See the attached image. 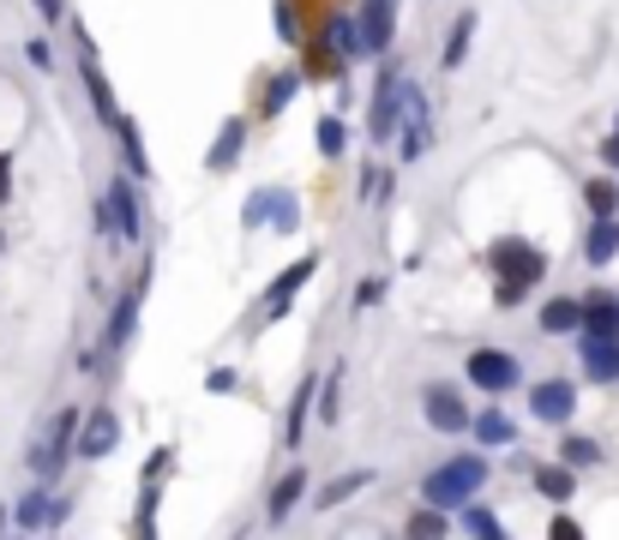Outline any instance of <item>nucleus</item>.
<instances>
[{"mask_svg":"<svg viewBox=\"0 0 619 540\" xmlns=\"http://www.w3.org/2000/svg\"><path fill=\"white\" fill-rule=\"evenodd\" d=\"M481 487H488V463H481V457H457V463L433 468V475L421 480V499L433 504V511H464V504H476Z\"/></svg>","mask_w":619,"mask_h":540,"instance_id":"1","label":"nucleus"},{"mask_svg":"<svg viewBox=\"0 0 619 540\" xmlns=\"http://www.w3.org/2000/svg\"><path fill=\"white\" fill-rule=\"evenodd\" d=\"M493 265H500V300H517L529 283H542L547 258L535 253V246H523V241H500L493 246Z\"/></svg>","mask_w":619,"mask_h":540,"instance_id":"2","label":"nucleus"},{"mask_svg":"<svg viewBox=\"0 0 619 540\" xmlns=\"http://www.w3.org/2000/svg\"><path fill=\"white\" fill-rule=\"evenodd\" d=\"M73 433H78V409H61L37 438H30V468H37V480H54V475H61L66 450H73Z\"/></svg>","mask_w":619,"mask_h":540,"instance_id":"3","label":"nucleus"},{"mask_svg":"<svg viewBox=\"0 0 619 540\" xmlns=\"http://www.w3.org/2000/svg\"><path fill=\"white\" fill-rule=\"evenodd\" d=\"M241 222L247 229H301V205H295V193L289 187H258L253 198L241 205Z\"/></svg>","mask_w":619,"mask_h":540,"instance_id":"4","label":"nucleus"},{"mask_svg":"<svg viewBox=\"0 0 619 540\" xmlns=\"http://www.w3.org/2000/svg\"><path fill=\"white\" fill-rule=\"evenodd\" d=\"M115 438H121L115 409H91V414H85V426L73 433V445H78V463H103L109 450H115Z\"/></svg>","mask_w":619,"mask_h":540,"instance_id":"5","label":"nucleus"},{"mask_svg":"<svg viewBox=\"0 0 619 540\" xmlns=\"http://www.w3.org/2000/svg\"><path fill=\"white\" fill-rule=\"evenodd\" d=\"M469 385L511 390L517 385V355H505V348H476V355H469Z\"/></svg>","mask_w":619,"mask_h":540,"instance_id":"6","label":"nucleus"},{"mask_svg":"<svg viewBox=\"0 0 619 540\" xmlns=\"http://www.w3.org/2000/svg\"><path fill=\"white\" fill-rule=\"evenodd\" d=\"M427 426H433V433H464L469 426L464 390L457 385H427Z\"/></svg>","mask_w":619,"mask_h":540,"instance_id":"7","label":"nucleus"},{"mask_svg":"<svg viewBox=\"0 0 619 540\" xmlns=\"http://www.w3.org/2000/svg\"><path fill=\"white\" fill-rule=\"evenodd\" d=\"M571 409H578V390H571L566 378H547V385L529 390V414H535V421H547V426L571 421Z\"/></svg>","mask_w":619,"mask_h":540,"instance_id":"8","label":"nucleus"},{"mask_svg":"<svg viewBox=\"0 0 619 540\" xmlns=\"http://www.w3.org/2000/svg\"><path fill=\"white\" fill-rule=\"evenodd\" d=\"M391 25H397V0H367L362 25H355L362 49H367V54H386V49H391Z\"/></svg>","mask_w":619,"mask_h":540,"instance_id":"9","label":"nucleus"},{"mask_svg":"<svg viewBox=\"0 0 619 540\" xmlns=\"http://www.w3.org/2000/svg\"><path fill=\"white\" fill-rule=\"evenodd\" d=\"M403 90H409V85H403V73H386V78H379V97H374V127H367L374 139H391V132H397Z\"/></svg>","mask_w":619,"mask_h":540,"instance_id":"10","label":"nucleus"},{"mask_svg":"<svg viewBox=\"0 0 619 540\" xmlns=\"http://www.w3.org/2000/svg\"><path fill=\"white\" fill-rule=\"evenodd\" d=\"M313 270H319V258H301V265H289L283 277H277V288L265 295V319H283V312H289V300H295V288L307 283Z\"/></svg>","mask_w":619,"mask_h":540,"instance_id":"11","label":"nucleus"},{"mask_svg":"<svg viewBox=\"0 0 619 540\" xmlns=\"http://www.w3.org/2000/svg\"><path fill=\"white\" fill-rule=\"evenodd\" d=\"M578 324H590V336L614 343V336H619V300H614V295H590V300L578 307Z\"/></svg>","mask_w":619,"mask_h":540,"instance_id":"12","label":"nucleus"},{"mask_svg":"<svg viewBox=\"0 0 619 540\" xmlns=\"http://www.w3.org/2000/svg\"><path fill=\"white\" fill-rule=\"evenodd\" d=\"M109 229H115L121 241H139V198L127 193V180L109 187Z\"/></svg>","mask_w":619,"mask_h":540,"instance_id":"13","label":"nucleus"},{"mask_svg":"<svg viewBox=\"0 0 619 540\" xmlns=\"http://www.w3.org/2000/svg\"><path fill=\"white\" fill-rule=\"evenodd\" d=\"M583 367H590V378L614 385V378H619V336H614V343H602V336H583Z\"/></svg>","mask_w":619,"mask_h":540,"instance_id":"14","label":"nucleus"},{"mask_svg":"<svg viewBox=\"0 0 619 540\" xmlns=\"http://www.w3.org/2000/svg\"><path fill=\"white\" fill-rule=\"evenodd\" d=\"M241 144H247V127H241V120H223V132H217V144H211L205 168H211V175H223V168L241 156Z\"/></svg>","mask_w":619,"mask_h":540,"instance_id":"15","label":"nucleus"},{"mask_svg":"<svg viewBox=\"0 0 619 540\" xmlns=\"http://www.w3.org/2000/svg\"><path fill=\"white\" fill-rule=\"evenodd\" d=\"M469 426H476V438H481V445H517V426H511V414H500V409H481V414H469Z\"/></svg>","mask_w":619,"mask_h":540,"instance_id":"16","label":"nucleus"},{"mask_svg":"<svg viewBox=\"0 0 619 540\" xmlns=\"http://www.w3.org/2000/svg\"><path fill=\"white\" fill-rule=\"evenodd\" d=\"M301 492H307V475H301V468H289V475L271 487V504H265V516H271V523H283V516L295 511V499H301Z\"/></svg>","mask_w":619,"mask_h":540,"instance_id":"17","label":"nucleus"},{"mask_svg":"<svg viewBox=\"0 0 619 540\" xmlns=\"http://www.w3.org/2000/svg\"><path fill=\"white\" fill-rule=\"evenodd\" d=\"M367 480H374V468H349V475H337L331 487L319 492V511H337V504H343V499H355V492H362Z\"/></svg>","mask_w":619,"mask_h":540,"instance_id":"18","label":"nucleus"},{"mask_svg":"<svg viewBox=\"0 0 619 540\" xmlns=\"http://www.w3.org/2000/svg\"><path fill=\"white\" fill-rule=\"evenodd\" d=\"M464 535L469 540H505V528H500V516H493L488 504H464Z\"/></svg>","mask_w":619,"mask_h":540,"instance_id":"19","label":"nucleus"},{"mask_svg":"<svg viewBox=\"0 0 619 540\" xmlns=\"http://www.w3.org/2000/svg\"><path fill=\"white\" fill-rule=\"evenodd\" d=\"M614 253H619V222H595V229H590V246H583V258H590V265H607Z\"/></svg>","mask_w":619,"mask_h":540,"instance_id":"20","label":"nucleus"},{"mask_svg":"<svg viewBox=\"0 0 619 540\" xmlns=\"http://www.w3.org/2000/svg\"><path fill=\"white\" fill-rule=\"evenodd\" d=\"M542 331H547V336L578 331V300H547V307H542Z\"/></svg>","mask_w":619,"mask_h":540,"instance_id":"21","label":"nucleus"},{"mask_svg":"<svg viewBox=\"0 0 619 540\" xmlns=\"http://www.w3.org/2000/svg\"><path fill=\"white\" fill-rule=\"evenodd\" d=\"M583 198H590L595 222H614V205H619V193H614V187H607V180H590V187H583Z\"/></svg>","mask_w":619,"mask_h":540,"instance_id":"22","label":"nucleus"},{"mask_svg":"<svg viewBox=\"0 0 619 540\" xmlns=\"http://www.w3.org/2000/svg\"><path fill=\"white\" fill-rule=\"evenodd\" d=\"M403 535H409V540H445V516H439V511H415Z\"/></svg>","mask_w":619,"mask_h":540,"instance_id":"23","label":"nucleus"},{"mask_svg":"<svg viewBox=\"0 0 619 540\" xmlns=\"http://www.w3.org/2000/svg\"><path fill=\"white\" fill-rule=\"evenodd\" d=\"M559 463H578V468H590V463H602V445H595V438H566V450H559Z\"/></svg>","mask_w":619,"mask_h":540,"instance_id":"24","label":"nucleus"},{"mask_svg":"<svg viewBox=\"0 0 619 540\" xmlns=\"http://www.w3.org/2000/svg\"><path fill=\"white\" fill-rule=\"evenodd\" d=\"M469 30H476V18H457V25H452V42H445V73H452V66L457 61H464V54H469Z\"/></svg>","mask_w":619,"mask_h":540,"instance_id":"25","label":"nucleus"},{"mask_svg":"<svg viewBox=\"0 0 619 540\" xmlns=\"http://www.w3.org/2000/svg\"><path fill=\"white\" fill-rule=\"evenodd\" d=\"M535 487H542L554 504H566L571 499V468H542V475H535Z\"/></svg>","mask_w":619,"mask_h":540,"instance_id":"26","label":"nucleus"},{"mask_svg":"<svg viewBox=\"0 0 619 540\" xmlns=\"http://www.w3.org/2000/svg\"><path fill=\"white\" fill-rule=\"evenodd\" d=\"M132 312H139V295H127V300L115 307V324H109V343H115V348H127V336H132Z\"/></svg>","mask_w":619,"mask_h":540,"instance_id":"27","label":"nucleus"},{"mask_svg":"<svg viewBox=\"0 0 619 540\" xmlns=\"http://www.w3.org/2000/svg\"><path fill=\"white\" fill-rule=\"evenodd\" d=\"M85 85H91V103H97V115H103L109 127H121V115H115V103H109V85H103V73H97V66L85 73Z\"/></svg>","mask_w":619,"mask_h":540,"instance_id":"28","label":"nucleus"},{"mask_svg":"<svg viewBox=\"0 0 619 540\" xmlns=\"http://www.w3.org/2000/svg\"><path fill=\"white\" fill-rule=\"evenodd\" d=\"M121 144H127V156H132V175H151V163H144V144H139V127L132 120H121Z\"/></svg>","mask_w":619,"mask_h":540,"instance_id":"29","label":"nucleus"},{"mask_svg":"<svg viewBox=\"0 0 619 540\" xmlns=\"http://www.w3.org/2000/svg\"><path fill=\"white\" fill-rule=\"evenodd\" d=\"M295 85H301V78H295V73H277V85H271V90H265V115H277V108H283V103H289V97H295Z\"/></svg>","mask_w":619,"mask_h":540,"instance_id":"30","label":"nucleus"},{"mask_svg":"<svg viewBox=\"0 0 619 540\" xmlns=\"http://www.w3.org/2000/svg\"><path fill=\"white\" fill-rule=\"evenodd\" d=\"M337 385H343V367H331V373H325V409H319V421H325V426L337 421Z\"/></svg>","mask_w":619,"mask_h":540,"instance_id":"31","label":"nucleus"},{"mask_svg":"<svg viewBox=\"0 0 619 540\" xmlns=\"http://www.w3.org/2000/svg\"><path fill=\"white\" fill-rule=\"evenodd\" d=\"M331 42L343 54H362V37H355V25H349V18H337V25H331Z\"/></svg>","mask_w":619,"mask_h":540,"instance_id":"32","label":"nucleus"},{"mask_svg":"<svg viewBox=\"0 0 619 540\" xmlns=\"http://www.w3.org/2000/svg\"><path fill=\"white\" fill-rule=\"evenodd\" d=\"M319 151H325V156L343 151V120H319Z\"/></svg>","mask_w":619,"mask_h":540,"instance_id":"33","label":"nucleus"},{"mask_svg":"<svg viewBox=\"0 0 619 540\" xmlns=\"http://www.w3.org/2000/svg\"><path fill=\"white\" fill-rule=\"evenodd\" d=\"M307 390H313V385H301V397H295V414H289V438L307 433Z\"/></svg>","mask_w":619,"mask_h":540,"instance_id":"34","label":"nucleus"},{"mask_svg":"<svg viewBox=\"0 0 619 540\" xmlns=\"http://www.w3.org/2000/svg\"><path fill=\"white\" fill-rule=\"evenodd\" d=\"M547 540H583V528L571 523V516H554V523H547Z\"/></svg>","mask_w":619,"mask_h":540,"instance_id":"35","label":"nucleus"},{"mask_svg":"<svg viewBox=\"0 0 619 540\" xmlns=\"http://www.w3.org/2000/svg\"><path fill=\"white\" fill-rule=\"evenodd\" d=\"M379 295H386V283H362V288H355V300H362V307H374Z\"/></svg>","mask_w":619,"mask_h":540,"instance_id":"36","label":"nucleus"},{"mask_svg":"<svg viewBox=\"0 0 619 540\" xmlns=\"http://www.w3.org/2000/svg\"><path fill=\"white\" fill-rule=\"evenodd\" d=\"M7 193H13V168H7V156H0V205H7Z\"/></svg>","mask_w":619,"mask_h":540,"instance_id":"37","label":"nucleus"},{"mask_svg":"<svg viewBox=\"0 0 619 540\" xmlns=\"http://www.w3.org/2000/svg\"><path fill=\"white\" fill-rule=\"evenodd\" d=\"M37 13L42 18H61V0H37Z\"/></svg>","mask_w":619,"mask_h":540,"instance_id":"38","label":"nucleus"},{"mask_svg":"<svg viewBox=\"0 0 619 540\" xmlns=\"http://www.w3.org/2000/svg\"><path fill=\"white\" fill-rule=\"evenodd\" d=\"M0 540H18V523H13V516H0Z\"/></svg>","mask_w":619,"mask_h":540,"instance_id":"39","label":"nucleus"},{"mask_svg":"<svg viewBox=\"0 0 619 540\" xmlns=\"http://www.w3.org/2000/svg\"><path fill=\"white\" fill-rule=\"evenodd\" d=\"M614 139H619V132H614Z\"/></svg>","mask_w":619,"mask_h":540,"instance_id":"40","label":"nucleus"}]
</instances>
